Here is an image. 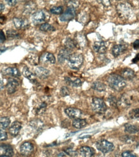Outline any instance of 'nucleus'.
<instances>
[{
  "label": "nucleus",
  "mask_w": 139,
  "mask_h": 157,
  "mask_svg": "<svg viewBox=\"0 0 139 157\" xmlns=\"http://www.w3.org/2000/svg\"><path fill=\"white\" fill-rule=\"evenodd\" d=\"M108 83L112 89L118 91L122 90L126 86V82L124 78L117 74L110 75L108 78Z\"/></svg>",
  "instance_id": "f257e3e1"
},
{
  "label": "nucleus",
  "mask_w": 139,
  "mask_h": 157,
  "mask_svg": "<svg viewBox=\"0 0 139 157\" xmlns=\"http://www.w3.org/2000/svg\"><path fill=\"white\" fill-rule=\"evenodd\" d=\"M83 63V56L80 54H73L68 59V66L74 70H78Z\"/></svg>",
  "instance_id": "f03ea898"
},
{
  "label": "nucleus",
  "mask_w": 139,
  "mask_h": 157,
  "mask_svg": "<svg viewBox=\"0 0 139 157\" xmlns=\"http://www.w3.org/2000/svg\"><path fill=\"white\" fill-rule=\"evenodd\" d=\"M117 10L119 16L122 18H128L132 13L131 5L126 2L118 3L117 6Z\"/></svg>",
  "instance_id": "7ed1b4c3"
},
{
  "label": "nucleus",
  "mask_w": 139,
  "mask_h": 157,
  "mask_svg": "<svg viewBox=\"0 0 139 157\" xmlns=\"http://www.w3.org/2000/svg\"><path fill=\"white\" fill-rule=\"evenodd\" d=\"M96 147L98 151H100L102 153H110L114 149V145L113 143L104 139L97 141L96 143Z\"/></svg>",
  "instance_id": "20e7f679"
},
{
  "label": "nucleus",
  "mask_w": 139,
  "mask_h": 157,
  "mask_svg": "<svg viewBox=\"0 0 139 157\" xmlns=\"http://www.w3.org/2000/svg\"><path fill=\"white\" fill-rule=\"evenodd\" d=\"M91 106L93 109L98 113H104L106 111L107 107L104 101L100 98L94 97L91 101Z\"/></svg>",
  "instance_id": "39448f33"
},
{
  "label": "nucleus",
  "mask_w": 139,
  "mask_h": 157,
  "mask_svg": "<svg viewBox=\"0 0 139 157\" xmlns=\"http://www.w3.org/2000/svg\"><path fill=\"white\" fill-rule=\"evenodd\" d=\"M48 19V16L44 10H39L35 12L32 16V22L35 25L40 24L45 22Z\"/></svg>",
  "instance_id": "423d86ee"
},
{
  "label": "nucleus",
  "mask_w": 139,
  "mask_h": 157,
  "mask_svg": "<svg viewBox=\"0 0 139 157\" xmlns=\"http://www.w3.org/2000/svg\"><path fill=\"white\" fill-rule=\"evenodd\" d=\"M75 14V9L74 7H71V6H69V7L66 10V11L61 15L60 20L61 21H68L73 18H74Z\"/></svg>",
  "instance_id": "0eeeda50"
},
{
  "label": "nucleus",
  "mask_w": 139,
  "mask_h": 157,
  "mask_svg": "<svg viewBox=\"0 0 139 157\" xmlns=\"http://www.w3.org/2000/svg\"><path fill=\"white\" fill-rule=\"evenodd\" d=\"M19 86V83L18 81L13 79V78H10V79L8 81L7 84H6V88L8 94H12L16 92V91L17 90Z\"/></svg>",
  "instance_id": "6e6552de"
},
{
  "label": "nucleus",
  "mask_w": 139,
  "mask_h": 157,
  "mask_svg": "<svg viewBox=\"0 0 139 157\" xmlns=\"http://www.w3.org/2000/svg\"><path fill=\"white\" fill-rule=\"evenodd\" d=\"M33 151H34V146L30 142H24L20 146V152L24 156H29L31 155Z\"/></svg>",
  "instance_id": "1a4fd4ad"
},
{
  "label": "nucleus",
  "mask_w": 139,
  "mask_h": 157,
  "mask_svg": "<svg viewBox=\"0 0 139 157\" xmlns=\"http://www.w3.org/2000/svg\"><path fill=\"white\" fill-rule=\"evenodd\" d=\"M65 113L71 119H79L82 116V112L75 108H68L65 109Z\"/></svg>",
  "instance_id": "9d476101"
},
{
  "label": "nucleus",
  "mask_w": 139,
  "mask_h": 157,
  "mask_svg": "<svg viewBox=\"0 0 139 157\" xmlns=\"http://www.w3.org/2000/svg\"><path fill=\"white\" fill-rule=\"evenodd\" d=\"M0 149L2 151V153H0V157H12L14 155V150L10 146H0Z\"/></svg>",
  "instance_id": "9b49d317"
},
{
  "label": "nucleus",
  "mask_w": 139,
  "mask_h": 157,
  "mask_svg": "<svg viewBox=\"0 0 139 157\" xmlns=\"http://www.w3.org/2000/svg\"><path fill=\"white\" fill-rule=\"evenodd\" d=\"M70 56V52L67 48H62L59 52L58 61L59 63H64L66 60H68Z\"/></svg>",
  "instance_id": "f8f14e48"
},
{
  "label": "nucleus",
  "mask_w": 139,
  "mask_h": 157,
  "mask_svg": "<svg viewBox=\"0 0 139 157\" xmlns=\"http://www.w3.org/2000/svg\"><path fill=\"white\" fill-rule=\"evenodd\" d=\"M36 75L40 78H46L50 75V71L42 67H38L35 69Z\"/></svg>",
  "instance_id": "ddd939ff"
},
{
  "label": "nucleus",
  "mask_w": 139,
  "mask_h": 157,
  "mask_svg": "<svg viewBox=\"0 0 139 157\" xmlns=\"http://www.w3.org/2000/svg\"><path fill=\"white\" fill-rule=\"evenodd\" d=\"M126 48L127 47L124 44H116L114 46L113 48H112V54H113L114 57H118V56L121 55L123 52H124Z\"/></svg>",
  "instance_id": "4468645a"
},
{
  "label": "nucleus",
  "mask_w": 139,
  "mask_h": 157,
  "mask_svg": "<svg viewBox=\"0 0 139 157\" xmlns=\"http://www.w3.org/2000/svg\"><path fill=\"white\" fill-rule=\"evenodd\" d=\"M121 77L124 80H131L135 77V73L130 68H125L121 71Z\"/></svg>",
  "instance_id": "2eb2a0df"
},
{
  "label": "nucleus",
  "mask_w": 139,
  "mask_h": 157,
  "mask_svg": "<svg viewBox=\"0 0 139 157\" xmlns=\"http://www.w3.org/2000/svg\"><path fill=\"white\" fill-rule=\"evenodd\" d=\"M22 73H23V75L26 77L28 79L32 82V83L34 84H36V83H37L36 79V76L35 75L33 74L31 71H30V70L29 69L28 67H25L23 68V70H22Z\"/></svg>",
  "instance_id": "dca6fc26"
},
{
  "label": "nucleus",
  "mask_w": 139,
  "mask_h": 157,
  "mask_svg": "<svg viewBox=\"0 0 139 157\" xmlns=\"http://www.w3.org/2000/svg\"><path fill=\"white\" fill-rule=\"evenodd\" d=\"M14 21V24L15 27L18 29H26L29 26L28 22L26 21L25 19H21V18H17L15 17L13 19Z\"/></svg>",
  "instance_id": "f3484780"
},
{
  "label": "nucleus",
  "mask_w": 139,
  "mask_h": 157,
  "mask_svg": "<svg viewBox=\"0 0 139 157\" xmlns=\"http://www.w3.org/2000/svg\"><path fill=\"white\" fill-rule=\"evenodd\" d=\"M94 150L88 146H83L79 150V153L83 157H91L94 155Z\"/></svg>",
  "instance_id": "a211bd4d"
},
{
  "label": "nucleus",
  "mask_w": 139,
  "mask_h": 157,
  "mask_svg": "<svg viewBox=\"0 0 139 157\" xmlns=\"http://www.w3.org/2000/svg\"><path fill=\"white\" fill-rule=\"evenodd\" d=\"M21 129V124L18 121H15L12 124V125L9 128V132L12 135H17L19 131Z\"/></svg>",
  "instance_id": "6ab92c4d"
},
{
  "label": "nucleus",
  "mask_w": 139,
  "mask_h": 157,
  "mask_svg": "<svg viewBox=\"0 0 139 157\" xmlns=\"http://www.w3.org/2000/svg\"><path fill=\"white\" fill-rule=\"evenodd\" d=\"M3 74L5 75H9L12 77H19L20 76V72L15 67H9L4 69L3 70Z\"/></svg>",
  "instance_id": "aec40b11"
},
{
  "label": "nucleus",
  "mask_w": 139,
  "mask_h": 157,
  "mask_svg": "<svg viewBox=\"0 0 139 157\" xmlns=\"http://www.w3.org/2000/svg\"><path fill=\"white\" fill-rule=\"evenodd\" d=\"M94 50L98 54H104L106 51V46L103 41H97L94 44Z\"/></svg>",
  "instance_id": "412c9836"
},
{
  "label": "nucleus",
  "mask_w": 139,
  "mask_h": 157,
  "mask_svg": "<svg viewBox=\"0 0 139 157\" xmlns=\"http://www.w3.org/2000/svg\"><path fill=\"white\" fill-rule=\"evenodd\" d=\"M65 81L68 84L71 85V86L74 87H79L81 86L82 84L81 80L79 78H76L75 79H72L70 77H66Z\"/></svg>",
  "instance_id": "4be33fe9"
},
{
  "label": "nucleus",
  "mask_w": 139,
  "mask_h": 157,
  "mask_svg": "<svg viewBox=\"0 0 139 157\" xmlns=\"http://www.w3.org/2000/svg\"><path fill=\"white\" fill-rule=\"evenodd\" d=\"M41 59L43 62H48L51 64H54L56 63V57L51 53H45L42 56Z\"/></svg>",
  "instance_id": "5701e85b"
},
{
  "label": "nucleus",
  "mask_w": 139,
  "mask_h": 157,
  "mask_svg": "<svg viewBox=\"0 0 139 157\" xmlns=\"http://www.w3.org/2000/svg\"><path fill=\"white\" fill-rule=\"evenodd\" d=\"M87 123L86 120L79 118V119H76L74 120V121L72 122V125L77 129H81L85 127V126L87 125Z\"/></svg>",
  "instance_id": "b1692460"
},
{
  "label": "nucleus",
  "mask_w": 139,
  "mask_h": 157,
  "mask_svg": "<svg viewBox=\"0 0 139 157\" xmlns=\"http://www.w3.org/2000/svg\"><path fill=\"white\" fill-rule=\"evenodd\" d=\"M125 131L129 134H135L139 132V128L133 124H128L125 125Z\"/></svg>",
  "instance_id": "393cba45"
},
{
  "label": "nucleus",
  "mask_w": 139,
  "mask_h": 157,
  "mask_svg": "<svg viewBox=\"0 0 139 157\" xmlns=\"http://www.w3.org/2000/svg\"><path fill=\"white\" fill-rule=\"evenodd\" d=\"M77 41L74 39H71V38H68L66 39V41L64 42V45L66 48H67L68 50H71L74 48L77 47Z\"/></svg>",
  "instance_id": "a878e982"
},
{
  "label": "nucleus",
  "mask_w": 139,
  "mask_h": 157,
  "mask_svg": "<svg viewBox=\"0 0 139 157\" xmlns=\"http://www.w3.org/2000/svg\"><path fill=\"white\" fill-rule=\"evenodd\" d=\"M92 88L97 91H104L106 90V85L100 82V81H96L92 84Z\"/></svg>",
  "instance_id": "bb28decb"
},
{
  "label": "nucleus",
  "mask_w": 139,
  "mask_h": 157,
  "mask_svg": "<svg viewBox=\"0 0 139 157\" xmlns=\"http://www.w3.org/2000/svg\"><path fill=\"white\" fill-rule=\"evenodd\" d=\"M132 99L127 94H124L120 101L121 104L124 106H129L132 102Z\"/></svg>",
  "instance_id": "cd10ccee"
},
{
  "label": "nucleus",
  "mask_w": 139,
  "mask_h": 157,
  "mask_svg": "<svg viewBox=\"0 0 139 157\" xmlns=\"http://www.w3.org/2000/svg\"><path fill=\"white\" fill-rule=\"evenodd\" d=\"M10 124V120L9 117H3L0 118V128L2 129H6Z\"/></svg>",
  "instance_id": "c85d7f7f"
},
{
  "label": "nucleus",
  "mask_w": 139,
  "mask_h": 157,
  "mask_svg": "<svg viewBox=\"0 0 139 157\" xmlns=\"http://www.w3.org/2000/svg\"><path fill=\"white\" fill-rule=\"evenodd\" d=\"M40 30L43 32H51L55 30L54 27L48 23H43L41 25Z\"/></svg>",
  "instance_id": "c756f323"
},
{
  "label": "nucleus",
  "mask_w": 139,
  "mask_h": 157,
  "mask_svg": "<svg viewBox=\"0 0 139 157\" xmlns=\"http://www.w3.org/2000/svg\"><path fill=\"white\" fill-rule=\"evenodd\" d=\"M6 36H7V37L10 39L18 38L19 36V34L14 30H9L6 31Z\"/></svg>",
  "instance_id": "7c9ffc66"
},
{
  "label": "nucleus",
  "mask_w": 139,
  "mask_h": 157,
  "mask_svg": "<svg viewBox=\"0 0 139 157\" xmlns=\"http://www.w3.org/2000/svg\"><path fill=\"white\" fill-rule=\"evenodd\" d=\"M47 106V104L46 102H42L40 105H39L36 108V113L37 114H41L44 113L46 110V108Z\"/></svg>",
  "instance_id": "2f4dec72"
},
{
  "label": "nucleus",
  "mask_w": 139,
  "mask_h": 157,
  "mask_svg": "<svg viewBox=\"0 0 139 157\" xmlns=\"http://www.w3.org/2000/svg\"><path fill=\"white\" fill-rule=\"evenodd\" d=\"M30 125L32 126V128H34L35 129H40L43 127V123L41 122V121L36 120V121H34L31 122Z\"/></svg>",
  "instance_id": "473e14b6"
},
{
  "label": "nucleus",
  "mask_w": 139,
  "mask_h": 157,
  "mask_svg": "<svg viewBox=\"0 0 139 157\" xmlns=\"http://www.w3.org/2000/svg\"><path fill=\"white\" fill-rule=\"evenodd\" d=\"M63 11V6H54V7L51 8L50 12L54 14H61Z\"/></svg>",
  "instance_id": "72a5a7b5"
},
{
  "label": "nucleus",
  "mask_w": 139,
  "mask_h": 157,
  "mask_svg": "<svg viewBox=\"0 0 139 157\" xmlns=\"http://www.w3.org/2000/svg\"><path fill=\"white\" fill-rule=\"evenodd\" d=\"M129 115L132 119H139V108L131 110L129 113Z\"/></svg>",
  "instance_id": "f704fd0d"
},
{
  "label": "nucleus",
  "mask_w": 139,
  "mask_h": 157,
  "mask_svg": "<svg viewBox=\"0 0 139 157\" xmlns=\"http://www.w3.org/2000/svg\"><path fill=\"white\" fill-rule=\"evenodd\" d=\"M70 94V90L68 89V87L67 86H63L61 88V94L62 96L65 97V96H67L69 95Z\"/></svg>",
  "instance_id": "c9c22d12"
},
{
  "label": "nucleus",
  "mask_w": 139,
  "mask_h": 157,
  "mask_svg": "<svg viewBox=\"0 0 139 157\" xmlns=\"http://www.w3.org/2000/svg\"><path fill=\"white\" fill-rule=\"evenodd\" d=\"M121 140L123 142L128 144H131L133 142V138L130 136H124Z\"/></svg>",
  "instance_id": "e433bc0d"
},
{
  "label": "nucleus",
  "mask_w": 139,
  "mask_h": 157,
  "mask_svg": "<svg viewBox=\"0 0 139 157\" xmlns=\"http://www.w3.org/2000/svg\"><path fill=\"white\" fill-rule=\"evenodd\" d=\"M6 139H7V133L2 129H0V141H3Z\"/></svg>",
  "instance_id": "4c0bfd02"
},
{
  "label": "nucleus",
  "mask_w": 139,
  "mask_h": 157,
  "mask_svg": "<svg viewBox=\"0 0 139 157\" xmlns=\"http://www.w3.org/2000/svg\"><path fill=\"white\" fill-rule=\"evenodd\" d=\"M65 152L70 156H76L78 154V153L76 151H75V150H74L71 148L67 149L65 150Z\"/></svg>",
  "instance_id": "58836bf2"
},
{
  "label": "nucleus",
  "mask_w": 139,
  "mask_h": 157,
  "mask_svg": "<svg viewBox=\"0 0 139 157\" xmlns=\"http://www.w3.org/2000/svg\"><path fill=\"white\" fill-rule=\"evenodd\" d=\"M122 157H137V156L136 155H135L134 153H133L131 151H124L122 153Z\"/></svg>",
  "instance_id": "ea45409f"
},
{
  "label": "nucleus",
  "mask_w": 139,
  "mask_h": 157,
  "mask_svg": "<svg viewBox=\"0 0 139 157\" xmlns=\"http://www.w3.org/2000/svg\"><path fill=\"white\" fill-rule=\"evenodd\" d=\"M5 41V36L2 30H0V43H2Z\"/></svg>",
  "instance_id": "a19ab883"
},
{
  "label": "nucleus",
  "mask_w": 139,
  "mask_h": 157,
  "mask_svg": "<svg viewBox=\"0 0 139 157\" xmlns=\"http://www.w3.org/2000/svg\"><path fill=\"white\" fill-rule=\"evenodd\" d=\"M110 102L111 103V105H114V106H117V101L116 100V99L115 97H111L110 99Z\"/></svg>",
  "instance_id": "79ce46f5"
},
{
  "label": "nucleus",
  "mask_w": 139,
  "mask_h": 157,
  "mask_svg": "<svg viewBox=\"0 0 139 157\" xmlns=\"http://www.w3.org/2000/svg\"><path fill=\"white\" fill-rule=\"evenodd\" d=\"M133 45V48L135 50H137L138 48H139V39H137L136 41H135Z\"/></svg>",
  "instance_id": "37998d69"
},
{
  "label": "nucleus",
  "mask_w": 139,
  "mask_h": 157,
  "mask_svg": "<svg viewBox=\"0 0 139 157\" xmlns=\"http://www.w3.org/2000/svg\"><path fill=\"white\" fill-rule=\"evenodd\" d=\"M6 2L10 6H14L17 3V1H14V0H9V1H6Z\"/></svg>",
  "instance_id": "c03bdc74"
},
{
  "label": "nucleus",
  "mask_w": 139,
  "mask_h": 157,
  "mask_svg": "<svg viewBox=\"0 0 139 157\" xmlns=\"http://www.w3.org/2000/svg\"><path fill=\"white\" fill-rule=\"evenodd\" d=\"M4 88H5V86H4L3 81L2 79H0V90H3Z\"/></svg>",
  "instance_id": "a18cd8bd"
},
{
  "label": "nucleus",
  "mask_w": 139,
  "mask_h": 157,
  "mask_svg": "<svg viewBox=\"0 0 139 157\" xmlns=\"http://www.w3.org/2000/svg\"><path fill=\"white\" fill-rule=\"evenodd\" d=\"M133 63H137L138 61H139V53L136 56V57L133 59Z\"/></svg>",
  "instance_id": "49530a36"
},
{
  "label": "nucleus",
  "mask_w": 139,
  "mask_h": 157,
  "mask_svg": "<svg viewBox=\"0 0 139 157\" xmlns=\"http://www.w3.org/2000/svg\"><path fill=\"white\" fill-rule=\"evenodd\" d=\"M5 21V17L3 16H0V23L3 24Z\"/></svg>",
  "instance_id": "de8ad7c7"
},
{
  "label": "nucleus",
  "mask_w": 139,
  "mask_h": 157,
  "mask_svg": "<svg viewBox=\"0 0 139 157\" xmlns=\"http://www.w3.org/2000/svg\"><path fill=\"white\" fill-rule=\"evenodd\" d=\"M5 9V6L4 5L0 3V12H2V10H3Z\"/></svg>",
  "instance_id": "09e8293b"
}]
</instances>
